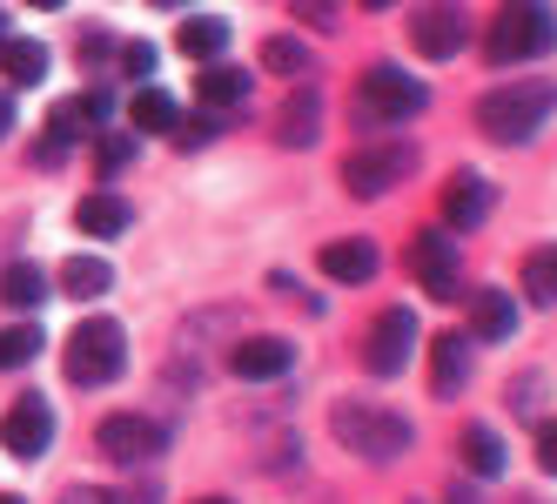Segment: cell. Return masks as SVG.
Segmentation results:
<instances>
[{
	"label": "cell",
	"mask_w": 557,
	"mask_h": 504,
	"mask_svg": "<svg viewBox=\"0 0 557 504\" xmlns=\"http://www.w3.org/2000/svg\"><path fill=\"white\" fill-rule=\"evenodd\" d=\"M48 296H54V290H48V276H41V262H14L8 276H0V303L21 309V317H27V309H41Z\"/></svg>",
	"instance_id": "cell-21"
},
{
	"label": "cell",
	"mask_w": 557,
	"mask_h": 504,
	"mask_svg": "<svg viewBox=\"0 0 557 504\" xmlns=\"http://www.w3.org/2000/svg\"><path fill=\"white\" fill-rule=\"evenodd\" d=\"M175 48L188 54V61H222V48H228V21H182V34H175Z\"/></svg>",
	"instance_id": "cell-23"
},
{
	"label": "cell",
	"mask_w": 557,
	"mask_h": 504,
	"mask_svg": "<svg viewBox=\"0 0 557 504\" xmlns=\"http://www.w3.org/2000/svg\"><path fill=\"white\" fill-rule=\"evenodd\" d=\"M154 61H162V54H154V41H128L122 48V67L128 74H154Z\"/></svg>",
	"instance_id": "cell-31"
},
{
	"label": "cell",
	"mask_w": 557,
	"mask_h": 504,
	"mask_svg": "<svg viewBox=\"0 0 557 504\" xmlns=\"http://www.w3.org/2000/svg\"><path fill=\"white\" fill-rule=\"evenodd\" d=\"M61 504H128V497H114V491H67Z\"/></svg>",
	"instance_id": "cell-35"
},
{
	"label": "cell",
	"mask_w": 557,
	"mask_h": 504,
	"mask_svg": "<svg viewBox=\"0 0 557 504\" xmlns=\"http://www.w3.org/2000/svg\"><path fill=\"white\" fill-rule=\"evenodd\" d=\"M0 48H8V14H0Z\"/></svg>",
	"instance_id": "cell-38"
},
{
	"label": "cell",
	"mask_w": 557,
	"mask_h": 504,
	"mask_svg": "<svg viewBox=\"0 0 557 504\" xmlns=\"http://www.w3.org/2000/svg\"><path fill=\"white\" fill-rule=\"evenodd\" d=\"M296 21H315V27H336V0H296Z\"/></svg>",
	"instance_id": "cell-33"
},
{
	"label": "cell",
	"mask_w": 557,
	"mask_h": 504,
	"mask_svg": "<svg viewBox=\"0 0 557 504\" xmlns=\"http://www.w3.org/2000/svg\"><path fill=\"white\" fill-rule=\"evenodd\" d=\"M423 108H430V88L417 74H404L396 61H376L363 82H356V114H363V122H410Z\"/></svg>",
	"instance_id": "cell-5"
},
{
	"label": "cell",
	"mask_w": 557,
	"mask_h": 504,
	"mask_svg": "<svg viewBox=\"0 0 557 504\" xmlns=\"http://www.w3.org/2000/svg\"><path fill=\"white\" fill-rule=\"evenodd\" d=\"M8 128H14V101L0 95V142H8Z\"/></svg>",
	"instance_id": "cell-37"
},
{
	"label": "cell",
	"mask_w": 557,
	"mask_h": 504,
	"mask_svg": "<svg viewBox=\"0 0 557 504\" xmlns=\"http://www.w3.org/2000/svg\"><path fill=\"white\" fill-rule=\"evenodd\" d=\"M228 364H235V377H249V383H256V377H283V370L296 364V343H289V336H243Z\"/></svg>",
	"instance_id": "cell-12"
},
{
	"label": "cell",
	"mask_w": 557,
	"mask_h": 504,
	"mask_svg": "<svg viewBox=\"0 0 557 504\" xmlns=\"http://www.w3.org/2000/svg\"><path fill=\"white\" fill-rule=\"evenodd\" d=\"M550 114H557V82H510V88H491L476 101V128L504 148H517V142H531Z\"/></svg>",
	"instance_id": "cell-1"
},
{
	"label": "cell",
	"mask_w": 557,
	"mask_h": 504,
	"mask_svg": "<svg viewBox=\"0 0 557 504\" xmlns=\"http://www.w3.org/2000/svg\"><path fill=\"white\" fill-rule=\"evenodd\" d=\"M0 67H8L14 88H34L48 74V48L41 41H8V48H0Z\"/></svg>",
	"instance_id": "cell-26"
},
{
	"label": "cell",
	"mask_w": 557,
	"mask_h": 504,
	"mask_svg": "<svg viewBox=\"0 0 557 504\" xmlns=\"http://www.w3.org/2000/svg\"><path fill=\"white\" fill-rule=\"evenodd\" d=\"M108 48H114V41H108V34H88V41H82V61H101Z\"/></svg>",
	"instance_id": "cell-36"
},
{
	"label": "cell",
	"mask_w": 557,
	"mask_h": 504,
	"mask_svg": "<svg viewBox=\"0 0 557 504\" xmlns=\"http://www.w3.org/2000/svg\"><path fill=\"white\" fill-rule=\"evenodd\" d=\"M323 276H330V283H370V276H376V243H363V236L330 243V249H323Z\"/></svg>",
	"instance_id": "cell-16"
},
{
	"label": "cell",
	"mask_w": 557,
	"mask_h": 504,
	"mask_svg": "<svg viewBox=\"0 0 557 504\" xmlns=\"http://www.w3.org/2000/svg\"><path fill=\"white\" fill-rule=\"evenodd\" d=\"M524 290H531V303H557V249H537L531 262H524Z\"/></svg>",
	"instance_id": "cell-27"
},
{
	"label": "cell",
	"mask_w": 557,
	"mask_h": 504,
	"mask_svg": "<svg viewBox=\"0 0 557 504\" xmlns=\"http://www.w3.org/2000/svg\"><path fill=\"white\" fill-rule=\"evenodd\" d=\"M162 423L154 417H141V410H114V417H101V431H95V451L108 457V464H154L162 457Z\"/></svg>",
	"instance_id": "cell-8"
},
{
	"label": "cell",
	"mask_w": 557,
	"mask_h": 504,
	"mask_svg": "<svg viewBox=\"0 0 557 504\" xmlns=\"http://www.w3.org/2000/svg\"><path fill=\"white\" fill-rule=\"evenodd\" d=\"M128 122H135L141 135H162V128H175V122H182V108H175V95H162V88H135Z\"/></svg>",
	"instance_id": "cell-22"
},
{
	"label": "cell",
	"mask_w": 557,
	"mask_h": 504,
	"mask_svg": "<svg viewBox=\"0 0 557 504\" xmlns=\"http://www.w3.org/2000/svg\"><path fill=\"white\" fill-rule=\"evenodd\" d=\"M202 504H228V497H202Z\"/></svg>",
	"instance_id": "cell-43"
},
{
	"label": "cell",
	"mask_w": 557,
	"mask_h": 504,
	"mask_svg": "<svg viewBox=\"0 0 557 504\" xmlns=\"http://www.w3.org/2000/svg\"><path fill=\"white\" fill-rule=\"evenodd\" d=\"M34 357H41V330H34V323L0 330V370H21V364H34Z\"/></svg>",
	"instance_id": "cell-28"
},
{
	"label": "cell",
	"mask_w": 557,
	"mask_h": 504,
	"mask_svg": "<svg viewBox=\"0 0 557 504\" xmlns=\"http://www.w3.org/2000/svg\"><path fill=\"white\" fill-rule=\"evenodd\" d=\"M154 8H188V0H154Z\"/></svg>",
	"instance_id": "cell-40"
},
{
	"label": "cell",
	"mask_w": 557,
	"mask_h": 504,
	"mask_svg": "<svg viewBox=\"0 0 557 504\" xmlns=\"http://www.w3.org/2000/svg\"><path fill=\"white\" fill-rule=\"evenodd\" d=\"M67 383H88V391H101V383H114L122 377V364H128V336H122V323L114 317H88L82 330L67 336Z\"/></svg>",
	"instance_id": "cell-4"
},
{
	"label": "cell",
	"mask_w": 557,
	"mask_h": 504,
	"mask_svg": "<svg viewBox=\"0 0 557 504\" xmlns=\"http://www.w3.org/2000/svg\"><path fill=\"white\" fill-rule=\"evenodd\" d=\"M537 464H544V471H550V478H557V423H550V431H544V438H537Z\"/></svg>",
	"instance_id": "cell-34"
},
{
	"label": "cell",
	"mask_w": 557,
	"mask_h": 504,
	"mask_svg": "<svg viewBox=\"0 0 557 504\" xmlns=\"http://www.w3.org/2000/svg\"><path fill=\"white\" fill-rule=\"evenodd\" d=\"M315 135H323V101H315V88H302V95L283 101V128H275V142H283V148H309Z\"/></svg>",
	"instance_id": "cell-17"
},
{
	"label": "cell",
	"mask_w": 557,
	"mask_h": 504,
	"mask_svg": "<svg viewBox=\"0 0 557 504\" xmlns=\"http://www.w3.org/2000/svg\"><path fill=\"white\" fill-rule=\"evenodd\" d=\"M417 169V148L410 142H363V148H349V162H343V188L349 196H389L396 182H410Z\"/></svg>",
	"instance_id": "cell-7"
},
{
	"label": "cell",
	"mask_w": 557,
	"mask_h": 504,
	"mask_svg": "<svg viewBox=\"0 0 557 504\" xmlns=\"http://www.w3.org/2000/svg\"><path fill=\"white\" fill-rule=\"evenodd\" d=\"M404 262H410L417 290H430L436 303H457V296H463V256H457V236H450V229H417L410 249H404Z\"/></svg>",
	"instance_id": "cell-6"
},
{
	"label": "cell",
	"mask_w": 557,
	"mask_h": 504,
	"mask_svg": "<svg viewBox=\"0 0 557 504\" xmlns=\"http://www.w3.org/2000/svg\"><path fill=\"white\" fill-rule=\"evenodd\" d=\"M557 48V14L550 0H504L491 34H484V54L491 67H517V61H537Z\"/></svg>",
	"instance_id": "cell-3"
},
{
	"label": "cell",
	"mask_w": 557,
	"mask_h": 504,
	"mask_svg": "<svg viewBox=\"0 0 557 504\" xmlns=\"http://www.w3.org/2000/svg\"><path fill=\"white\" fill-rule=\"evenodd\" d=\"M470 383V343H463V330H444L430 343V391L436 397H457Z\"/></svg>",
	"instance_id": "cell-13"
},
{
	"label": "cell",
	"mask_w": 557,
	"mask_h": 504,
	"mask_svg": "<svg viewBox=\"0 0 557 504\" xmlns=\"http://www.w3.org/2000/svg\"><path fill=\"white\" fill-rule=\"evenodd\" d=\"M128 155H135V135H101L95 162H101V175H122V169H128Z\"/></svg>",
	"instance_id": "cell-29"
},
{
	"label": "cell",
	"mask_w": 557,
	"mask_h": 504,
	"mask_svg": "<svg viewBox=\"0 0 557 504\" xmlns=\"http://www.w3.org/2000/svg\"><path fill=\"white\" fill-rule=\"evenodd\" d=\"M330 431H336L343 451L370 457V464H396V457L417 444L410 417H396V410H383V404H356V397H343V404L330 410Z\"/></svg>",
	"instance_id": "cell-2"
},
{
	"label": "cell",
	"mask_w": 557,
	"mask_h": 504,
	"mask_svg": "<svg viewBox=\"0 0 557 504\" xmlns=\"http://www.w3.org/2000/svg\"><path fill=\"white\" fill-rule=\"evenodd\" d=\"M215 128H222L215 114H195V122H188V128H182L175 142H182V148H202V142H215Z\"/></svg>",
	"instance_id": "cell-32"
},
{
	"label": "cell",
	"mask_w": 557,
	"mask_h": 504,
	"mask_svg": "<svg viewBox=\"0 0 557 504\" xmlns=\"http://www.w3.org/2000/svg\"><path fill=\"white\" fill-rule=\"evenodd\" d=\"M457 451H463V464H470L476 478H504V438L491 431V423H463Z\"/></svg>",
	"instance_id": "cell-20"
},
{
	"label": "cell",
	"mask_w": 557,
	"mask_h": 504,
	"mask_svg": "<svg viewBox=\"0 0 557 504\" xmlns=\"http://www.w3.org/2000/svg\"><path fill=\"white\" fill-rule=\"evenodd\" d=\"M34 8H67V0H34Z\"/></svg>",
	"instance_id": "cell-39"
},
{
	"label": "cell",
	"mask_w": 557,
	"mask_h": 504,
	"mask_svg": "<svg viewBox=\"0 0 557 504\" xmlns=\"http://www.w3.org/2000/svg\"><path fill=\"white\" fill-rule=\"evenodd\" d=\"M363 8H396V0H363Z\"/></svg>",
	"instance_id": "cell-41"
},
{
	"label": "cell",
	"mask_w": 557,
	"mask_h": 504,
	"mask_svg": "<svg viewBox=\"0 0 557 504\" xmlns=\"http://www.w3.org/2000/svg\"><path fill=\"white\" fill-rule=\"evenodd\" d=\"M0 504H21V497H14V491H0Z\"/></svg>",
	"instance_id": "cell-42"
},
{
	"label": "cell",
	"mask_w": 557,
	"mask_h": 504,
	"mask_svg": "<svg viewBox=\"0 0 557 504\" xmlns=\"http://www.w3.org/2000/svg\"><path fill=\"white\" fill-rule=\"evenodd\" d=\"M195 95L209 108H243L249 101V74L243 67H209V74H195Z\"/></svg>",
	"instance_id": "cell-25"
},
{
	"label": "cell",
	"mask_w": 557,
	"mask_h": 504,
	"mask_svg": "<svg viewBox=\"0 0 557 504\" xmlns=\"http://www.w3.org/2000/svg\"><path fill=\"white\" fill-rule=\"evenodd\" d=\"M61 290H67V296H82V303L108 296V290H114L108 256H67V262H61Z\"/></svg>",
	"instance_id": "cell-19"
},
{
	"label": "cell",
	"mask_w": 557,
	"mask_h": 504,
	"mask_svg": "<svg viewBox=\"0 0 557 504\" xmlns=\"http://www.w3.org/2000/svg\"><path fill=\"white\" fill-rule=\"evenodd\" d=\"M0 444H8V457L34 464V457L54 444V410H48L41 397H21L8 417H0Z\"/></svg>",
	"instance_id": "cell-11"
},
{
	"label": "cell",
	"mask_w": 557,
	"mask_h": 504,
	"mask_svg": "<svg viewBox=\"0 0 557 504\" xmlns=\"http://www.w3.org/2000/svg\"><path fill=\"white\" fill-rule=\"evenodd\" d=\"M491 216V182L484 175H450V188H444V222L450 229H476V222H484Z\"/></svg>",
	"instance_id": "cell-15"
},
{
	"label": "cell",
	"mask_w": 557,
	"mask_h": 504,
	"mask_svg": "<svg viewBox=\"0 0 557 504\" xmlns=\"http://www.w3.org/2000/svg\"><path fill=\"white\" fill-rule=\"evenodd\" d=\"M74 222H82V236H122V229L135 222V209L114 196V188H101V196H88L82 209H74Z\"/></svg>",
	"instance_id": "cell-18"
},
{
	"label": "cell",
	"mask_w": 557,
	"mask_h": 504,
	"mask_svg": "<svg viewBox=\"0 0 557 504\" xmlns=\"http://www.w3.org/2000/svg\"><path fill=\"white\" fill-rule=\"evenodd\" d=\"M262 67H269V74H289V82H309V74H315V54L296 41V34H275V41H262Z\"/></svg>",
	"instance_id": "cell-24"
},
{
	"label": "cell",
	"mask_w": 557,
	"mask_h": 504,
	"mask_svg": "<svg viewBox=\"0 0 557 504\" xmlns=\"http://www.w3.org/2000/svg\"><path fill=\"white\" fill-rule=\"evenodd\" d=\"M537 404H544V377L510 383V410H517V417H537Z\"/></svg>",
	"instance_id": "cell-30"
},
{
	"label": "cell",
	"mask_w": 557,
	"mask_h": 504,
	"mask_svg": "<svg viewBox=\"0 0 557 504\" xmlns=\"http://www.w3.org/2000/svg\"><path fill=\"white\" fill-rule=\"evenodd\" d=\"M417 336H423V323H417V309H410V303L383 309V317L370 323V343H363L370 377H396V370H404V364H410V351H417Z\"/></svg>",
	"instance_id": "cell-9"
},
{
	"label": "cell",
	"mask_w": 557,
	"mask_h": 504,
	"mask_svg": "<svg viewBox=\"0 0 557 504\" xmlns=\"http://www.w3.org/2000/svg\"><path fill=\"white\" fill-rule=\"evenodd\" d=\"M410 41H417L423 61H450V54L470 41V21H463L457 0H430V8L410 21Z\"/></svg>",
	"instance_id": "cell-10"
},
{
	"label": "cell",
	"mask_w": 557,
	"mask_h": 504,
	"mask_svg": "<svg viewBox=\"0 0 557 504\" xmlns=\"http://www.w3.org/2000/svg\"><path fill=\"white\" fill-rule=\"evenodd\" d=\"M470 336L476 343H510L517 336V303L504 290H470Z\"/></svg>",
	"instance_id": "cell-14"
}]
</instances>
